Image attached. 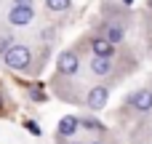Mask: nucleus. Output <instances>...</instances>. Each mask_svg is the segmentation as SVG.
Segmentation results:
<instances>
[{"label":"nucleus","instance_id":"f257e3e1","mask_svg":"<svg viewBox=\"0 0 152 144\" xmlns=\"http://www.w3.org/2000/svg\"><path fill=\"white\" fill-rule=\"evenodd\" d=\"M29 48L27 45H11L5 53H3V59H5V64L11 67V69H27L29 67Z\"/></svg>","mask_w":152,"mask_h":144},{"label":"nucleus","instance_id":"f03ea898","mask_svg":"<svg viewBox=\"0 0 152 144\" xmlns=\"http://www.w3.org/2000/svg\"><path fill=\"white\" fill-rule=\"evenodd\" d=\"M32 16H35V11H32V8L13 5V8H11V13H8V21H11V24H16V27H24V24H29V21H32Z\"/></svg>","mask_w":152,"mask_h":144},{"label":"nucleus","instance_id":"7ed1b4c3","mask_svg":"<svg viewBox=\"0 0 152 144\" xmlns=\"http://www.w3.org/2000/svg\"><path fill=\"white\" fill-rule=\"evenodd\" d=\"M56 67H59L61 75H75V72H77V56H75L72 51H64V53L59 56Z\"/></svg>","mask_w":152,"mask_h":144},{"label":"nucleus","instance_id":"20e7f679","mask_svg":"<svg viewBox=\"0 0 152 144\" xmlns=\"http://www.w3.org/2000/svg\"><path fill=\"white\" fill-rule=\"evenodd\" d=\"M104 104H107V88H104V86L91 88V94H88V107H91V110H102Z\"/></svg>","mask_w":152,"mask_h":144},{"label":"nucleus","instance_id":"39448f33","mask_svg":"<svg viewBox=\"0 0 152 144\" xmlns=\"http://www.w3.org/2000/svg\"><path fill=\"white\" fill-rule=\"evenodd\" d=\"M131 104H134V110H142V112L152 110V91H136L131 96Z\"/></svg>","mask_w":152,"mask_h":144},{"label":"nucleus","instance_id":"423d86ee","mask_svg":"<svg viewBox=\"0 0 152 144\" xmlns=\"http://www.w3.org/2000/svg\"><path fill=\"white\" fill-rule=\"evenodd\" d=\"M91 51H94V56H107V59H112V43H110L107 37H94V40H91Z\"/></svg>","mask_w":152,"mask_h":144},{"label":"nucleus","instance_id":"0eeeda50","mask_svg":"<svg viewBox=\"0 0 152 144\" xmlns=\"http://www.w3.org/2000/svg\"><path fill=\"white\" fill-rule=\"evenodd\" d=\"M110 67H112V59H107V56H94V59H91V69H94L96 75H107Z\"/></svg>","mask_w":152,"mask_h":144},{"label":"nucleus","instance_id":"6e6552de","mask_svg":"<svg viewBox=\"0 0 152 144\" xmlns=\"http://www.w3.org/2000/svg\"><path fill=\"white\" fill-rule=\"evenodd\" d=\"M77 126H80L77 118H61V120H59V134H61V136H72V134L77 131Z\"/></svg>","mask_w":152,"mask_h":144},{"label":"nucleus","instance_id":"1a4fd4ad","mask_svg":"<svg viewBox=\"0 0 152 144\" xmlns=\"http://www.w3.org/2000/svg\"><path fill=\"white\" fill-rule=\"evenodd\" d=\"M107 40H110V43H120V40H123V29H120V27H110V29H107Z\"/></svg>","mask_w":152,"mask_h":144},{"label":"nucleus","instance_id":"9d476101","mask_svg":"<svg viewBox=\"0 0 152 144\" xmlns=\"http://www.w3.org/2000/svg\"><path fill=\"white\" fill-rule=\"evenodd\" d=\"M45 5L51 11H64V8H69V0H45Z\"/></svg>","mask_w":152,"mask_h":144},{"label":"nucleus","instance_id":"9b49d317","mask_svg":"<svg viewBox=\"0 0 152 144\" xmlns=\"http://www.w3.org/2000/svg\"><path fill=\"white\" fill-rule=\"evenodd\" d=\"M8 48H11V35H3V37H0V51L5 53Z\"/></svg>","mask_w":152,"mask_h":144},{"label":"nucleus","instance_id":"f8f14e48","mask_svg":"<svg viewBox=\"0 0 152 144\" xmlns=\"http://www.w3.org/2000/svg\"><path fill=\"white\" fill-rule=\"evenodd\" d=\"M83 126H86V128H102V123H99V120H91V118L83 120Z\"/></svg>","mask_w":152,"mask_h":144},{"label":"nucleus","instance_id":"ddd939ff","mask_svg":"<svg viewBox=\"0 0 152 144\" xmlns=\"http://www.w3.org/2000/svg\"><path fill=\"white\" fill-rule=\"evenodd\" d=\"M16 5H21V8H32V0H16Z\"/></svg>","mask_w":152,"mask_h":144},{"label":"nucleus","instance_id":"4468645a","mask_svg":"<svg viewBox=\"0 0 152 144\" xmlns=\"http://www.w3.org/2000/svg\"><path fill=\"white\" fill-rule=\"evenodd\" d=\"M126 3H134V0H126Z\"/></svg>","mask_w":152,"mask_h":144},{"label":"nucleus","instance_id":"2eb2a0df","mask_svg":"<svg viewBox=\"0 0 152 144\" xmlns=\"http://www.w3.org/2000/svg\"><path fill=\"white\" fill-rule=\"evenodd\" d=\"M0 107H3V102H0Z\"/></svg>","mask_w":152,"mask_h":144},{"label":"nucleus","instance_id":"dca6fc26","mask_svg":"<svg viewBox=\"0 0 152 144\" xmlns=\"http://www.w3.org/2000/svg\"><path fill=\"white\" fill-rule=\"evenodd\" d=\"M150 5H152V0H150Z\"/></svg>","mask_w":152,"mask_h":144},{"label":"nucleus","instance_id":"f3484780","mask_svg":"<svg viewBox=\"0 0 152 144\" xmlns=\"http://www.w3.org/2000/svg\"><path fill=\"white\" fill-rule=\"evenodd\" d=\"M94 144H99V142H94Z\"/></svg>","mask_w":152,"mask_h":144}]
</instances>
